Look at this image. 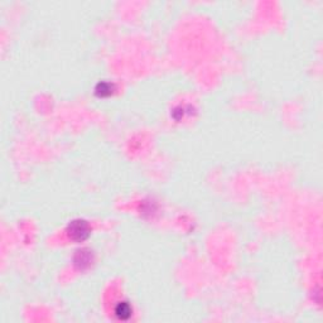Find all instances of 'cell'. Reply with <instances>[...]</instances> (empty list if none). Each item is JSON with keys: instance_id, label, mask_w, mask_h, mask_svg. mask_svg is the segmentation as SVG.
<instances>
[{"instance_id": "6da1fadb", "label": "cell", "mask_w": 323, "mask_h": 323, "mask_svg": "<svg viewBox=\"0 0 323 323\" xmlns=\"http://www.w3.org/2000/svg\"><path fill=\"white\" fill-rule=\"evenodd\" d=\"M70 236L75 240H83L87 238L88 229L85 221H74L70 226Z\"/></svg>"}]
</instances>
